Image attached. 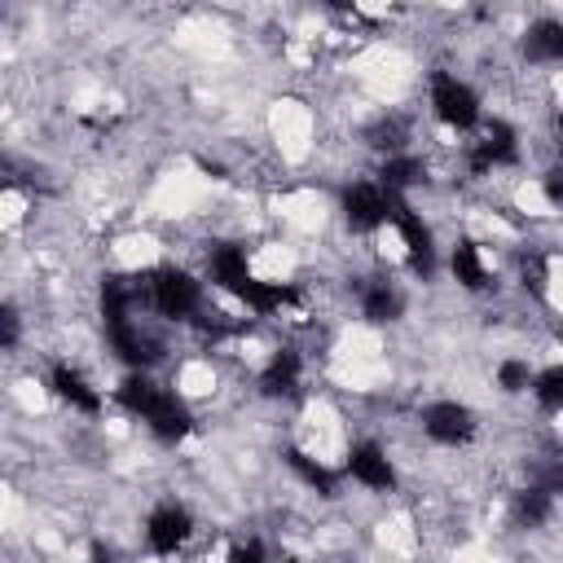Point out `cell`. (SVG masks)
I'll list each match as a JSON object with an SVG mask.
<instances>
[{"label":"cell","mask_w":563,"mask_h":563,"mask_svg":"<svg viewBox=\"0 0 563 563\" xmlns=\"http://www.w3.org/2000/svg\"><path fill=\"white\" fill-rule=\"evenodd\" d=\"M119 405H123L128 413H136L163 444H176V440L189 435V427H194L185 400H180L176 391L158 387L145 369H136V374H128V378L119 383Z\"/></svg>","instance_id":"obj_1"},{"label":"cell","mask_w":563,"mask_h":563,"mask_svg":"<svg viewBox=\"0 0 563 563\" xmlns=\"http://www.w3.org/2000/svg\"><path fill=\"white\" fill-rule=\"evenodd\" d=\"M145 295H150V308L163 312V317H172V321H189L202 308V286L185 268H172V264L158 268V273H150Z\"/></svg>","instance_id":"obj_2"},{"label":"cell","mask_w":563,"mask_h":563,"mask_svg":"<svg viewBox=\"0 0 563 563\" xmlns=\"http://www.w3.org/2000/svg\"><path fill=\"white\" fill-rule=\"evenodd\" d=\"M431 110L453 132H466V128L479 123V97H475V88L466 79L449 75V70H435L431 75Z\"/></svg>","instance_id":"obj_3"},{"label":"cell","mask_w":563,"mask_h":563,"mask_svg":"<svg viewBox=\"0 0 563 563\" xmlns=\"http://www.w3.org/2000/svg\"><path fill=\"white\" fill-rule=\"evenodd\" d=\"M396 211V194L383 185V180H356L347 194H343V220L356 229V233H369L378 224H387Z\"/></svg>","instance_id":"obj_4"},{"label":"cell","mask_w":563,"mask_h":563,"mask_svg":"<svg viewBox=\"0 0 563 563\" xmlns=\"http://www.w3.org/2000/svg\"><path fill=\"white\" fill-rule=\"evenodd\" d=\"M422 431H427L435 444L457 449V444H466V440L475 435V409L462 405V400H431V405L422 409Z\"/></svg>","instance_id":"obj_5"},{"label":"cell","mask_w":563,"mask_h":563,"mask_svg":"<svg viewBox=\"0 0 563 563\" xmlns=\"http://www.w3.org/2000/svg\"><path fill=\"white\" fill-rule=\"evenodd\" d=\"M391 224H396V233H400V242H405V255H409V268L413 273H431L435 268V242H431V229L422 224V216L405 202V194H396V211H391Z\"/></svg>","instance_id":"obj_6"},{"label":"cell","mask_w":563,"mask_h":563,"mask_svg":"<svg viewBox=\"0 0 563 563\" xmlns=\"http://www.w3.org/2000/svg\"><path fill=\"white\" fill-rule=\"evenodd\" d=\"M519 158V136L506 119H488L479 141L471 145V172H493V167H506Z\"/></svg>","instance_id":"obj_7"},{"label":"cell","mask_w":563,"mask_h":563,"mask_svg":"<svg viewBox=\"0 0 563 563\" xmlns=\"http://www.w3.org/2000/svg\"><path fill=\"white\" fill-rule=\"evenodd\" d=\"M347 475H352L356 484L374 488V493H391V488H396V466H391L387 449L374 444V440L352 444V453H347Z\"/></svg>","instance_id":"obj_8"},{"label":"cell","mask_w":563,"mask_h":563,"mask_svg":"<svg viewBox=\"0 0 563 563\" xmlns=\"http://www.w3.org/2000/svg\"><path fill=\"white\" fill-rule=\"evenodd\" d=\"M189 532H194V519H189V510L176 506V501L150 510V519H145V541H150L154 554H176V550L189 541Z\"/></svg>","instance_id":"obj_9"},{"label":"cell","mask_w":563,"mask_h":563,"mask_svg":"<svg viewBox=\"0 0 563 563\" xmlns=\"http://www.w3.org/2000/svg\"><path fill=\"white\" fill-rule=\"evenodd\" d=\"M207 273H211V282H216L220 290H229V295H238V299H242V290L251 286V268H246V251H242V246H216L211 260H207Z\"/></svg>","instance_id":"obj_10"},{"label":"cell","mask_w":563,"mask_h":563,"mask_svg":"<svg viewBox=\"0 0 563 563\" xmlns=\"http://www.w3.org/2000/svg\"><path fill=\"white\" fill-rule=\"evenodd\" d=\"M48 383H53V391H57L70 409H79V413H97V409H101V396L92 391V383H88L75 365H66V361H62V365H53Z\"/></svg>","instance_id":"obj_11"},{"label":"cell","mask_w":563,"mask_h":563,"mask_svg":"<svg viewBox=\"0 0 563 563\" xmlns=\"http://www.w3.org/2000/svg\"><path fill=\"white\" fill-rule=\"evenodd\" d=\"M523 57L537 62V66H550V62H563V22L559 18H541L523 31Z\"/></svg>","instance_id":"obj_12"},{"label":"cell","mask_w":563,"mask_h":563,"mask_svg":"<svg viewBox=\"0 0 563 563\" xmlns=\"http://www.w3.org/2000/svg\"><path fill=\"white\" fill-rule=\"evenodd\" d=\"M242 303H246L255 317H273V312H282V308L299 303V286H290V282H260V277H251V286L242 290Z\"/></svg>","instance_id":"obj_13"},{"label":"cell","mask_w":563,"mask_h":563,"mask_svg":"<svg viewBox=\"0 0 563 563\" xmlns=\"http://www.w3.org/2000/svg\"><path fill=\"white\" fill-rule=\"evenodd\" d=\"M299 374H303L299 352H295V347H277V352L268 356L264 374H260V387H264L268 396H290V391L299 387Z\"/></svg>","instance_id":"obj_14"},{"label":"cell","mask_w":563,"mask_h":563,"mask_svg":"<svg viewBox=\"0 0 563 563\" xmlns=\"http://www.w3.org/2000/svg\"><path fill=\"white\" fill-rule=\"evenodd\" d=\"M550 506H554V493H550V488H541V484H528L523 493H515L510 515H515V523H519V528H541V523L550 519Z\"/></svg>","instance_id":"obj_15"},{"label":"cell","mask_w":563,"mask_h":563,"mask_svg":"<svg viewBox=\"0 0 563 563\" xmlns=\"http://www.w3.org/2000/svg\"><path fill=\"white\" fill-rule=\"evenodd\" d=\"M422 176H427V167H422L413 154H400V150H396V154H387V158H383V167H378V180H383L391 194L413 189Z\"/></svg>","instance_id":"obj_16"},{"label":"cell","mask_w":563,"mask_h":563,"mask_svg":"<svg viewBox=\"0 0 563 563\" xmlns=\"http://www.w3.org/2000/svg\"><path fill=\"white\" fill-rule=\"evenodd\" d=\"M449 268H453L457 286H466V290H484V286H488V268H484L475 242H457L453 255H449Z\"/></svg>","instance_id":"obj_17"},{"label":"cell","mask_w":563,"mask_h":563,"mask_svg":"<svg viewBox=\"0 0 563 563\" xmlns=\"http://www.w3.org/2000/svg\"><path fill=\"white\" fill-rule=\"evenodd\" d=\"M361 312H365L369 321H391V317H400V290H396L391 282H369V286L361 290Z\"/></svg>","instance_id":"obj_18"},{"label":"cell","mask_w":563,"mask_h":563,"mask_svg":"<svg viewBox=\"0 0 563 563\" xmlns=\"http://www.w3.org/2000/svg\"><path fill=\"white\" fill-rule=\"evenodd\" d=\"M286 462H290V471H295V475H299L308 488H317V493H325V497L334 493V471H330L325 462L308 457L303 449H290V453H286Z\"/></svg>","instance_id":"obj_19"},{"label":"cell","mask_w":563,"mask_h":563,"mask_svg":"<svg viewBox=\"0 0 563 563\" xmlns=\"http://www.w3.org/2000/svg\"><path fill=\"white\" fill-rule=\"evenodd\" d=\"M532 396L545 413H563V365H550V369L532 374Z\"/></svg>","instance_id":"obj_20"},{"label":"cell","mask_w":563,"mask_h":563,"mask_svg":"<svg viewBox=\"0 0 563 563\" xmlns=\"http://www.w3.org/2000/svg\"><path fill=\"white\" fill-rule=\"evenodd\" d=\"M497 383H501V391H528L532 387V369H528V361H501L497 365Z\"/></svg>","instance_id":"obj_21"},{"label":"cell","mask_w":563,"mask_h":563,"mask_svg":"<svg viewBox=\"0 0 563 563\" xmlns=\"http://www.w3.org/2000/svg\"><path fill=\"white\" fill-rule=\"evenodd\" d=\"M519 273H523V286H532V295L545 290V260H541L537 251H528V255L519 260Z\"/></svg>","instance_id":"obj_22"},{"label":"cell","mask_w":563,"mask_h":563,"mask_svg":"<svg viewBox=\"0 0 563 563\" xmlns=\"http://www.w3.org/2000/svg\"><path fill=\"white\" fill-rule=\"evenodd\" d=\"M541 189H545V198H550L554 207H563V167H550V172L541 176Z\"/></svg>","instance_id":"obj_23"},{"label":"cell","mask_w":563,"mask_h":563,"mask_svg":"<svg viewBox=\"0 0 563 563\" xmlns=\"http://www.w3.org/2000/svg\"><path fill=\"white\" fill-rule=\"evenodd\" d=\"M229 559H264V545L260 541H242V545L229 550Z\"/></svg>","instance_id":"obj_24"},{"label":"cell","mask_w":563,"mask_h":563,"mask_svg":"<svg viewBox=\"0 0 563 563\" xmlns=\"http://www.w3.org/2000/svg\"><path fill=\"white\" fill-rule=\"evenodd\" d=\"M554 141H559V150H563V114L554 119Z\"/></svg>","instance_id":"obj_25"}]
</instances>
